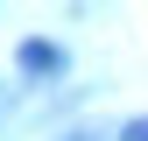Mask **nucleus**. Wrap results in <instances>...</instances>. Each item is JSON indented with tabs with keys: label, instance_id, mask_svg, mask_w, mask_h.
I'll use <instances>...</instances> for the list:
<instances>
[{
	"label": "nucleus",
	"instance_id": "f257e3e1",
	"mask_svg": "<svg viewBox=\"0 0 148 141\" xmlns=\"http://www.w3.org/2000/svg\"><path fill=\"white\" fill-rule=\"evenodd\" d=\"M64 57H57V49H49V42H21V70H57Z\"/></svg>",
	"mask_w": 148,
	"mask_h": 141
},
{
	"label": "nucleus",
	"instance_id": "f03ea898",
	"mask_svg": "<svg viewBox=\"0 0 148 141\" xmlns=\"http://www.w3.org/2000/svg\"><path fill=\"white\" fill-rule=\"evenodd\" d=\"M127 141H148V120H127Z\"/></svg>",
	"mask_w": 148,
	"mask_h": 141
}]
</instances>
